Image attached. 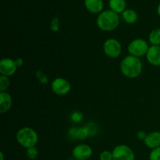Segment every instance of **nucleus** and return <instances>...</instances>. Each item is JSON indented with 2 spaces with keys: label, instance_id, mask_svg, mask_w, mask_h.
I'll list each match as a JSON object with an SVG mask.
<instances>
[{
  "label": "nucleus",
  "instance_id": "nucleus-8",
  "mask_svg": "<svg viewBox=\"0 0 160 160\" xmlns=\"http://www.w3.org/2000/svg\"><path fill=\"white\" fill-rule=\"evenodd\" d=\"M93 149L87 144H79L72 150V156L76 160H88L92 157Z\"/></svg>",
  "mask_w": 160,
  "mask_h": 160
},
{
  "label": "nucleus",
  "instance_id": "nucleus-17",
  "mask_svg": "<svg viewBox=\"0 0 160 160\" xmlns=\"http://www.w3.org/2000/svg\"><path fill=\"white\" fill-rule=\"evenodd\" d=\"M148 42L151 45H160V28H155L150 32Z\"/></svg>",
  "mask_w": 160,
  "mask_h": 160
},
{
  "label": "nucleus",
  "instance_id": "nucleus-7",
  "mask_svg": "<svg viewBox=\"0 0 160 160\" xmlns=\"http://www.w3.org/2000/svg\"><path fill=\"white\" fill-rule=\"evenodd\" d=\"M113 160H134V151L126 145H118L112 149Z\"/></svg>",
  "mask_w": 160,
  "mask_h": 160
},
{
  "label": "nucleus",
  "instance_id": "nucleus-14",
  "mask_svg": "<svg viewBox=\"0 0 160 160\" xmlns=\"http://www.w3.org/2000/svg\"><path fill=\"white\" fill-rule=\"evenodd\" d=\"M12 98L9 93L6 92H0V113L3 114L9 112L12 107Z\"/></svg>",
  "mask_w": 160,
  "mask_h": 160
},
{
  "label": "nucleus",
  "instance_id": "nucleus-12",
  "mask_svg": "<svg viewBox=\"0 0 160 160\" xmlns=\"http://www.w3.org/2000/svg\"><path fill=\"white\" fill-rule=\"evenodd\" d=\"M84 6L91 13L99 14L103 11V0H84Z\"/></svg>",
  "mask_w": 160,
  "mask_h": 160
},
{
  "label": "nucleus",
  "instance_id": "nucleus-28",
  "mask_svg": "<svg viewBox=\"0 0 160 160\" xmlns=\"http://www.w3.org/2000/svg\"><path fill=\"white\" fill-rule=\"evenodd\" d=\"M157 13H158V16L160 17V3L159 4V6H158L157 7Z\"/></svg>",
  "mask_w": 160,
  "mask_h": 160
},
{
  "label": "nucleus",
  "instance_id": "nucleus-18",
  "mask_svg": "<svg viewBox=\"0 0 160 160\" xmlns=\"http://www.w3.org/2000/svg\"><path fill=\"white\" fill-rule=\"evenodd\" d=\"M9 85H10V81H9V77L1 75L0 76V92H6Z\"/></svg>",
  "mask_w": 160,
  "mask_h": 160
},
{
  "label": "nucleus",
  "instance_id": "nucleus-13",
  "mask_svg": "<svg viewBox=\"0 0 160 160\" xmlns=\"http://www.w3.org/2000/svg\"><path fill=\"white\" fill-rule=\"evenodd\" d=\"M68 134L70 137L73 138L79 139V140H85L88 138L91 134L90 130L88 126L81 127V128H72L69 131Z\"/></svg>",
  "mask_w": 160,
  "mask_h": 160
},
{
  "label": "nucleus",
  "instance_id": "nucleus-21",
  "mask_svg": "<svg viewBox=\"0 0 160 160\" xmlns=\"http://www.w3.org/2000/svg\"><path fill=\"white\" fill-rule=\"evenodd\" d=\"M148 159L149 160H160V147L151 150Z\"/></svg>",
  "mask_w": 160,
  "mask_h": 160
},
{
  "label": "nucleus",
  "instance_id": "nucleus-2",
  "mask_svg": "<svg viewBox=\"0 0 160 160\" xmlns=\"http://www.w3.org/2000/svg\"><path fill=\"white\" fill-rule=\"evenodd\" d=\"M96 24L101 31L110 32L118 28L120 24L119 14L111 9L104 10L98 14L96 19Z\"/></svg>",
  "mask_w": 160,
  "mask_h": 160
},
{
  "label": "nucleus",
  "instance_id": "nucleus-25",
  "mask_svg": "<svg viewBox=\"0 0 160 160\" xmlns=\"http://www.w3.org/2000/svg\"><path fill=\"white\" fill-rule=\"evenodd\" d=\"M147 136V133L144 131H139L137 133V138L138 139L141 141H144L145 139Z\"/></svg>",
  "mask_w": 160,
  "mask_h": 160
},
{
  "label": "nucleus",
  "instance_id": "nucleus-19",
  "mask_svg": "<svg viewBox=\"0 0 160 160\" xmlns=\"http://www.w3.org/2000/svg\"><path fill=\"white\" fill-rule=\"evenodd\" d=\"M26 155L28 158L31 160L35 159L38 156V151L36 148V147H32V148H27Z\"/></svg>",
  "mask_w": 160,
  "mask_h": 160
},
{
  "label": "nucleus",
  "instance_id": "nucleus-10",
  "mask_svg": "<svg viewBox=\"0 0 160 160\" xmlns=\"http://www.w3.org/2000/svg\"><path fill=\"white\" fill-rule=\"evenodd\" d=\"M145 56L151 65L160 67V45H150Z\"/></svg>",
  "mask_w": 160,
  "mask_h": 160
},
{
  "label": "nucleus",
  "instance_id": "nucleus-16",
  "mask_svg": "<svg viewBox=\"0 0 160 160\" xmlns=\"http://www.w3.org/2000/svg\"><path fill=\"white\" fill-rule=\"evenodd\" d=\"M122 17L126 23H129V24H133L137 22L138 19V15L134 9H128L122 12Z\"/></svg>",
  "mask_w": 160,
  "mask_h": 160
},
{
  "label": "nucleus",
  "instance_id": "nucleus-23",
  "mask_svg": "<svg viewBox=\"0 0 160 160\" xmlns=\"http://www.w3.org/2000/svg\"><path fill=\"white\" fill-rule=\"evenodd\" d=\"M100 160H113V156H112V152L110 151H103L100 153L99 155Z\"/></svg>",
  "mask_w": 160,
  "mask_h": 160
},
{
  "label": "nucleus",
  "instance_id": "nucleus-6",
  "mask_svg": "<svg viewBox=\"0 0 160 160\" xmlns=\"http://www.w3.org/2000/svg\"><path fill=\"white\" fill-rule=\"evenodd\" d=\"M51 88L53 93L57 95H66L71 91V84L63 78H56L52 81Z\"/></svg>",
  "mask_w": 160,
  "mask_h": 160
},
{
  "label": "nucleus",
  "instance_id": "nucleus-3",
  "mask_svg": "<svg viewBox=\"0 0 160 160\" xmlns=\"http://www.w3.org/2000/svg\"><path fill=\"white\" fill-rule=\"evenodd\" d=\"M16 139L19 145L27 149L36 146L38 142V134L33 128L24 127L18 130L16 134Z\"/></svg>",
  "mask_w": 160,
  "mask_h": 160
},
{
  "label": "nucleus",
  "instance_id": "nucleus-24",
  "mask_svg": "<svg viewBox=\"0 0 160 160\" xmlns=\"http://www.w3.org/2000/svg\"><path fill=\"white\" fill-rule=\"evenodd\" d=\"M83 120V114L81 112H73L71 115V120L74 123H80Z\"/></svg>",
  "mask_w": 160,
  "mask_h": 160
},
{
  "label": "nucleus",
  "instance_id": "nucleus-20",
  "mask_svg": "<svg viewBox=\"0 0 160 160\" xmlns=\"http://www.w3.org/2000/svg\"><path fill=\"white\" fill-rule=\"evenodd\" d=\"M36 78H38V80L41 84H47L48 83V76L42 70H38L36 73Z\"/></svg>",
  "mask_w": 160,
  "mask_h": 160
},
{
  "label": "nucleus",
  "instance_id": "nucleus-27",
  "mask_svg": "<svg viewBox=\"0 0 160 160\" xmlns=\"http://www.w3.org/2000/svg\"><path fill=\"white\" fill-rule=\"evenodd\" d=\"M0 160H4V154H3L2 152H0Z\"/></svg>",
  "mask_w": 160,
  "mask_h": 160
},
{
  "label": "nucleus",
  "instance_id": "nucleus-26",
  "mask_svg": "<svg viewBox=\"0 0 160 160\" xmlns=\"http://www.w3.org/2000/svg\"><path fill=\"white\" fill-rule=\"evenodd\" d=\"M15 63L17 67L19 68V67H21L23 65V60L21 58H17V59H15Z\"/></svg>",
  "mask_w": 160,
  "mask_h": 160
},
{
  "label": "nucleus",
  "instance_id": "nucleus-11",
  "mask_svg": "<svg viewBox=\"0 0 160 160\" xmlns=\"http://www.w3.org/2000/svg\"><path fill=\"white\" fill-rule=\"evenodd\" d=\"M144 143L145 146L150 149L160 147V131H152L148 133L144 140Z\"/></svg>",
  "mask_w": 160,
  "mask_h": 160
},
{
  "label": "nucleus",
  "instance_id": "nucleus-15",
  "mask_svg": "<svg viewBox=\"0 0 160 160\" xmlns=\"http://www.w3.org/2000/svg\"><path fill=\"white\" fill-rule=\"evenodd\" d=\"M109 8L112 11L117 13H122L126 10V0H109Z\"/></svg>",
  "mask_w": 160,
  "mask_h": 160
},
{
  "label": "nucleus",
  "instance_id": "nucleus-22",
  "mask_svg": "<svg viewBox=\"0 0 160 160\" xmlns=\"http://www.w3.org/2000/svg\"><path fill=\"white\" fill-rule=\"evenodd\" d=\"M59 19L58 17H54L52 19L51 23H50V30L53 32H56L59 31Z\"/></svg>",
  "mask_w": 160,
  "mask_h": 160
},
{
  "label": "nucleus",
  "instance_id": "nucleus-5",
  "mask_svg": "<svg viewBox=\"0 0 160 160\" xmlns=\"http://www.w3.org/2000/svg\"><path fill=\"white\" fill-rule=\"evenodd\" d=\"M102 49L105 55L111 59H117L121 55L123 47L117 39L108 38L104 42Z\"/></svg>",
  "mask_w": 160,
  "mask_h": 160
},
{
  "label": "nucleus",
  "instance_id": "nucleus-4",
  "mask_svg": "<svg viewBox=\"0 0 160 160\" xmlns=\"http://www.w3.org/2000/svg\"><path fill=\"white\" fill-rule=\"evenodd\" d=\"M149 47L148 42L145 39L136 38L131 41L128 45V52L131 56L141 58L144 56H146Z\"/></svg>",
  "mask_w": 160,
  "mask_h": 160
},
{
  "label": "nucleus",
  "instance_id": "nucleus-9",
  "mask_svg": "<svg viewBox=\"0 0 160 160\" xmlns=\"http://www.w3.org/2000/svg\"><path fill=\"white\" fill-rule=\"evenodd\" d=\"M18 67L15 63V60L10 58H3L0 61V73L6 77H11L15 74Z\"/></svg>",
  "mask_w": 160,
  "mask_h": 160
},
{
  "label": "nucleus",
  "instance_id": "nucleus-1",
  "mask_svg": "<svg viewBox=\"0 0 160 160\" xmlns=\"http://www.w3.org/2000/svg\"><path fill=\"white\" fill-rule=\"evenodd\" d=\"M120 68L123 76L130 79H134L142 74L143 64L140 58L128 55L122 59Z\"/></svg>",
  "mask_w": 160,
  "mask_h": 160
}]
</instances>
